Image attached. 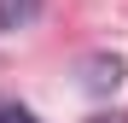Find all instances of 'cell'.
<instances>
[{
    "label": "cell",
    "instance_id": "2",
    "mask_svg": "<svg viewBox=\"0 0 128 123\" xmlns=\"http://www.w3.org/2000/svg\"><path fill=\"white\" fill-rule=\"evenodd\" d=\"M35 18H41V0H0V29H6V35L29 29Z\"/></svg>",
    "mask_w": 128,
    "mask_h": 123
},
{
    "label": "cell",
    "instance_id": "1",
    "mask_svg": "<svg viewBox=\"0 0 128 123\" xmlns=\"http://www.w3.org/2000/svg\"><path fill=\"white\" fill-rule=\"evenodd\" d=\"M122 82V59L116 53H93L88 65H82V88H93V94H111Z\"/></svg>",
    "mask_w": 128,
    "mask_h": 123
},
{
    "label": "cell",
    "instance_id": "3",
    "mask_svg": "<svg viewBox=\"0 0 128 123\" xmlns=\"http://www.w3.org/2000/svg\"><path fill=\"white\" fill-rule=\"evenodd\" d=\"M0 123H41L29 106H18V100H0Z\"/></svg>",
    "mask_w": 128,
    "mask_h": 123
}]
</instances>
